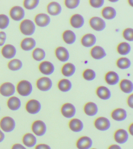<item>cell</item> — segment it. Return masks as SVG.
<instances>
[{
    "instance_id": "816d5d0a",
    "label": "cell",
    "mask_w": 133,
    "mask_h": 149,
    "mask_svg": "<svg viewBox=\"0 0 133 149\" xmlns=\"http://www.w3.org/2000/svg\"><path fill=\"white\" fill-rule=\"evenodd\" d=\"M128 132L132 136L133 135V123H132L129 125V128H128Z\"/></svg>"
},
{
    "instance_id": "4fadbf2b",
    "label": "cell",
    "mask_w": 133,
    "mask_h": 149,
    "mask_svg": "<svg viewBox=\"0 0 133 149\" xmlns=\"http://www.w3.org/2000/svg\"><path fill=\"white\" fill-rule=\"evenodd\" d=\"M90 25L94 30L97 31L103 30L106 27L104 20L100 17H94L89 21Z\"/></svg>"
},
{
    "instance_id": "836d02e7",
    "label": "cell",
    "mask_w": 133,
    "mask_h": 149,
    "mask_svg": "<svg viewBox=\"0 0 133 149\" xmlns=\"http://www.w3.org/2000/svg\"><path fill=\"white\" fill-rule=\"evenodd\" d=\"M103 16L107 19H114L116 15V12L114 8L111 7H106L101 12Z\"/></svg>"
},
{
    "instance_id": "9a60e30c",
    "label": "cell",
    "mask_w": 133,
    "mask_h": 149,
    "mask_svg": "<svg viewBox=\"0 0 133 149\" xmlns=\"http://www.w3.org/2000/svg\"><path fill=\"white\" fill-rule=\"evenodd\" d=\"M39 69L42 74L49 75L54 72L55 67L52 63L49 61H45L41 63L39 65Z\"/></svg>"
},
{
    "instance_id": "f1b7e54d",
    "label": "cell",
    "mask_w": 133,
    "mask_h": 149,
    "mask_svg": "<svg viewBox=\"0 0 133 149\" xmlns=\"http://www.w3.org/2000/svg\"><path fill=\"white\" fill-rule=\"evenodd\" d=\"M20 45L22 49L24 51H30L36 46V42L33 38H26L22 41Z\"/></svg>"
},
{
    "instance_id": "d590c367",
    "label": "cell",
    "mask_w": 133,
    "mask_h": 149,
    "mask_svg": "<svg viewBox=\"0 0 133 149\" xmlns=\"http://www.w3.org/2000/svg\"><path fill=\"white\" fill-rule=\"evenodd\" d=\"M23 66V63L18 59H13L8 64V67L9 69L13 71L19 70L22 68Z\"/></svg>"
},
{
    "instance_id": "11a10c76",
    "label": "cell",
    "mask_w": 133,
    "mask_h": 149,
    "mask_svg": "<svg viewBox=\"0 0 133 149\" xmlns=\"http://www.w3.org/2000/svg\"><path fill=\"white\" fill-rule=\"evenodd\" d=\"M91 149H96V148H92Z\"/></svg>"
},
{
    "instance_id": "d6a6232c",
    "label": "cell",
    "mask_w": 133,
    "mask_h": 149,
    "mask_svg": "<svg viewBox=\"0 0 133 149\" xmlns=\"http://www.w3.org/2000/svg\"><path fill=\"white\" fill-rule=\"evenodd\" d=\"M63 38L66 44H72L75 41L76 36L75 33L72 30H67L65 31L63 33Z\"/></svg>"
},
{
    "instance_id": "c3c4849f",
    "label": "cell",
    "mask_w": 133,
    "mask_h": 149,
    "mask_svg": "<svg viewBox=\"0 0 133 149\" xmlns=\"http://www.w3.org/2000/svg\"><path fill=\"white\" fill-rule=\"evenodd\" d=\"M5 135L4 132L0 129V143H2L5 139Z\"/></svg>"
},
{
    "instance_id": "ab89813d",
    "label": "cell",
    "mask_w": 133,
    "mask_h": 149,
    "mask_svg": "<svg viewBox=\"0 0 133 149\" xmlns=\"http://www.w3.org/2000/svg\"><path fill=\"white\" fill-rule=\"evenodd\" d=\"M39 3V1L25 0L24 2V8L28 10H32L37 8Z\"/></svg>"
},
{
    "instance_id": "8d00e7d4",
    "label": "cell",
    "mask_w": 133,
    "mask_h": 149,
    "mask_svg": "<svg viewBox=\"0 0 133 149\" xmlns=\"http://www.w3.org/2000/svg\"><path fill=\"white\" fill-rule=\"evenodd\" d=\"M32 55L34 59L37 61H40L45 58L46 54L43 49L37 48L34 50Z\"/></svg>"
},
{
    "instance_id": "7c38bea8",
    "label": "cell",
    "mask_w": 133,
    "mask_h": 149,
    "mask_svg": "<svg viewBox=\"0 0 133 149\" xmlns=\"http://www.w3.org/2000/svg\"><path fill=\"white\" fill-rule=\"evenodd\" d=\"M93 144V141L90 137L83 136L78 139L76 145L78 149H90Z\"/></svg>"
},
{
    "instance_id": "30bf717a",
    "label": "cell",
    "mask_w": 133,
    "mask_h": 149,
    "mask_svg": "<svg viewBox=\"0 0 133 149\" xmlns=\"http://www.w3.org/2000/svg\"><path fill=\"white\" fill-rule=\"evenodd\" d=\"M114 139L118 144H122L127 142L129 138L128 132L125 129H120L115 131L114 134Z\"/></svg>"
},
{
    "instance_id": "e575fe53",
    "label": "cell",
    "mask_w": 133,
    "mask_h": 149,
    "mask_svg": "<svg viewBox=\"0 0 133 149\" xmlns=\"http://www.w3.org/2000/svg\"><path fill=\"white\" fill-rule=\"evenodd\" d=\"M131 47L128 43L123 42L119 44L117 47L118 52L122 55H126L130 52Z\"/></svg>"
},
{
    "instance_id": "7dc6e473",
    "label": "cell",
    "mask_w": 133,
    "mask_h": 149,
    "mask_svg": "<svg viewBox=\"0 0 133 149\" xmlns=\"http://www.w3.org/2000/svg\"><path fill=\"white\" fill-rule=\"evenodd\" d=\"M11 149H27L25 146L19 143H16L13 144Z\"/></svg>"
},
{
    "instance_id": "f6af8a7d",
    "label": "cell",
    "mask_w": 133,
    "mask_h": 149,
    "mask_svg": "<svg viewBox=\"0 0 133 149\" xmlns=\"http://www.w3.org/2000/svg\"><path fill=\"white\" fill-rule=\"evenodd\" d=\"M35 149H51V148L50 146L47 144L41 143L36 145Z\"/></svg>"
},
{
    "instance_id": "44dd1931",
    "label": "cell",
    "mask_w": 133,
    "mask_h": 149,
    "mask_svg": "<svg viewBox=\"0 0 133 149\" xmlns=\"http://www.w3.org/2000/svg\"><path fill=\"white\" fill-rule=\"evenodd\" d=\"M69 127L70 129L73 132H79L82 131L84 129V123L79 119L73 118L70 121Z\"/></svg>"
},
{
    "instance_id": "f907efd6",
    "label": "cell",
    "mask_w": 133,
    "mask_h": 149,
    "mask_svg": "<svg viewBox=\"0 0 133 149\" xmlns=\"http://www.w3.org/2000/svg\"><path fill=\"white\" fill-rule=\"evenodd\" d=\"M6 34L5 32H4V31H1V32H0V39L6 40Z\"/></svg>"
},
{
    "instance_id": "ffe728a7",
    "label": "cell",
    "mask_w": 133,
    "mask_h": 149,
    "mask_svg": "<svg viewBox=\"0 0 133 149\" xmlns=\"http://www.w3.org/2000/svg\"><path fill=\"white\" fill-rule=\"evenodd\" d=\"M96 94L101 100H107L111 97V93L109 88L106 86H99L97 88Z\"/></svg>"
},
{
    "instance_id": "60d3db41",
    "label": "cell",
    "mask_w": 133,
    "mask_h": 149,
    "mask_svg": "<svg viewBox=\"0 0 133 149\" xmlns=\"http://www.w3.org/2000/svg\"><path fill=\"white\" fill-rule=\"evenodd\" d=\"M10 24V19L7 16L5 15H0V29H6Z\"/></svg>"
},
{
    "instance_id": "d6986e66",
    "label": "cell",
    "mask_w": 133,
    "mask_h": 149,
    "mask_svg": "<svg viewBox=\"0 0 133 149\" xmlns=\"http://www.w3.org/2000/svg\"><path fill=\"white\" fill-rule=\"evenodd\" d=\"M85 113L87 116H95L99 111V108L97 105L93 102H87L84 107Z\"/></svg>"
},
{
    "instance_id": "8fae6325",
    "label": "cell",
    "mask_w": 133,
    "mask_h": 149,
    "mask_svg": "<svg viewBox=\"0 0 133 149\" xmlns=\"http://www.w3.org/2000/svg\"><path fill=\"white\" fill-rule=\"evenodd\" d=\"M10 17L14 20L21 21L25 16V10L22 7L16 6L11 8L10 10Z\"/></svg>"
},
{
    "instance_id": "f35d334b",
    "label": "cell",
    "mask_w": 133,
    "mask_h": 149,
    "mask_svg": "<svg viewBox=\"0 0 133 149\" xmlns=\"http://www.w3.org/2000/svg\"><path fill=\"white\" fill-rule=\"evenodd\" d=\"M96 74L93 70L87 69L85 70L83 73V77L87 81H92L95 79Z\"/></svg>"
},
{
    "instance_id": "d4e9b609",
    "label": "cell",
    "mask_w": 133,
    "mask_h": 149,
    "mask_svg": "<svg viewBox=\"0 0 133 149\" xmlns=\"http://www.w3.org/2000/svg\"><path fill=\"white\" fill-rule=\"evenodd\" d=\"M105 79L107 84L110 86L116 85L120 80L118 74L113 71L108 72L106 74Z\"/></svg>"
},
{
    "instance_id": "2e32d148",
    "label": "cell",
    "mask_w": 133,
    "mask_h": 149,
    "mask_svg": "<svg viewBox=\"0 0 133 149\" xmlns=\"http://www.w3.org/2000/svg\"><path fill=\"white\" fill-rule=\"evenodd\" d=\"M22 141L25 146L28 148H32L35 146L37 139L35 135L31 133H27L23 136Z\"/></svg>"
},
{
    "instance_id": "ac0fdd59",
    "label": "cell",
    "mask_w": 133,
    "mask_h": 149,
    "mask_svg": "<svg viewBox=\"0 0 133 149\" xmlns=\"http://www.w3.org/2000/svg\"><path fill=\"white\" fill-rule=\"evenodd\" d=\"M36 24L38 26L44 27L48 25L51 22V18L46 14L41 13L36 16L34 19Z\"/></svg>"
},
{
    "instance_id": "484cf974",
    "label": "cell",
    "mask_w": 133,
    "mask_h": 149,
    "mask_svg": "<svg viewBox=\"0 0 133 149\" xmlns=\"http://www.w3.org/2000/svg\"><path fill=\"white\" fill-rule=\"evenodd\" d=\"M70 22L72 26L76 29H79L83 26L84 20L82 15L79 14H75L71 17Z\"/></svg>"
},
{
    "instance_id": "f546056e",
    "label": "cell",
    "mask_w": 133,
    "mask_h": 149,
    "mask_svg": "<svg viewBox=\"0 0 133 149\" xmlns=\"http://www.w3.org/2000/svg\"><path fill=\"white\" fill-rule=\"evenodd\" d=\"M120 87L121 91L126 94H130L133 91V83L128 79L121 80L120 84Z\"/></svg>"
},
{
    "instance_id": "ba28073f",
    "label": "cell",
    "mask_w": 133,
    "mask_h": 149,
    "mask_svg": "<svg viewBox=\"0 0 133 149\" xmlns=\"http://www.w3.org/2000/svg\"><path fill=\"white\" fill-rule=\"evenodd\" d=\"M94 126L97 130L101 131H106L108 130L111 126L110 121L105 117L97 118L94 122Z\"/></svg>"
},
{
    "instance_id": "6da1fadb",
    "label": "cell",
    "mask_w": 133,
    "mask_h": 149,
    "mask_svg": "<svg viewBox=\"0 0 133 149\" xmlns=\"http://www.w3.org/2000/svg\"><path fill=\"white\" fill-rule=\"evenodd\" d=\"M16 89L20 95L25 97L31 95L33 91V87L30 81L23 80L18 83Z\"/></svg>"
},
{
    "instance_id": "83f0119b",
    "label": "cell",
    "mask_w": 133,
    "mask_h": 149,
    "mask_svg": "<svg viewBox=\"0 0 133 149\" xmlns=\"http://www.w3.org/2000/svg\"><path fill=\"white\" fill-rule=\"evenodd\" d=\"M91 54L94 59H100L106 57V53L104 49L101 47L96 46L91 51Z\"/></svg>"
},
{
    "instance_id": "9c48e42d",
    "label": "cell",
    "mask_w": 133,
    "mask_h": 149,
    "mask_svg": "<svg viewBox=\"0 0 133 149\" xmlns=\"http://www.w3.org/2000/svg\"><path fill=\"white\" fill-rule=\"evenodd\" d=\"M52 81L49 78L42 77L37 81V87L39 90L43 92L48 91L52 87Z\"/></svg>"
},
{
    "instance_id": "ee69618b",
    "label": "cell",
    "mask_w": 133,
    "mask_h": 149,
    "mask_svg": "<svg viewBox=\"0 0 133 149\" xmlns=\"http://www.w3.org/2000/svg\"><path fill=\"white\" fill-rule=\"evenodd\" d=\"M104 1L103 0H90V4L92 7L95 8H99L103 5Z\"/></svg>"
},
{
    "instance_id": "4316f807",
    "label": "cell",
    "mask_w": 133,
    "mask_h": 149,
    "mask_svg": "<svg viewBox=\"0 0 133 149\" xmlns=\"http://www.w3.org/2000/svg\"><path fill=\"white\" fill-rule=\"evenodd\" d=\"M48 13L52 16H56L61 13V6L58 2H52L49 3L47 7Z\"/></svg>"
},
{
    "instance_id": "b9f144b4",
    "label": "cell",
    "mask_w": 133,
    "mask_h": 149,
    "mask_svg": "<svg viewBox=\"0 0 133 149\" xmlns=\"http://www.w3.org/2000/svg\"><path fill=\"white\" fill-rule=\"evenodd\" d=\"M80 2L79 0H66L65 1V3L68 8L73 9L78 6Z\"/></svg>"
},
{
    "instance_id": "4dcf8cb0",
    "label": "cell",
    "mask_w": 133,
    "mask_h": 149,
    "mask_svg": "<svg viewBox=\"0 0 133 149\" xmlns=\"http://www.w3.org/2000/svg\"><path fill=\"white\" fill-rule=\"evenodd\" d=\"M76 68L75 65L71 63H66L62 68L61 72L63 75L66 77L72 76L75 73Z\"/></svg>"
},
{
    "instance_id": "7bdbcfd3",
    "label": "cell",
    "mask_w": 133,
    "mask_h": 149,
    "mask_svg": "<svg viewBox=\"0 0 133 149\" xmlns=\"http://www.w3.org/2000/svg\"><path fill=\"white\" fill-rule=\"evenodd\" d=\"M124 38L129 41L133 40V30L131 28L125 29L123 32Z\"/></svg>"
},
{
    "instance_id": "bcb514c9",
    "label": "cell",
    "mask_w": 133,
    "mask_h": 149,
    "mask_svg": "<svg viewBox=\"0 0 133 149\" xmlns=\"http://www.w3.org/2000/svg\"><path fill=\"white\" fill-rule=\"evenodd\" d=\"M127 103L128 107L132 109L133 108V95L131 94L128 97L127 100Z\"/></svg>"
},
{
    "instance_id": "7402d4cb",
    "label": "cell",
    "mask_w": 133,
    "mask_h": 149,
    "mask_svg": "<svg viewBox=\"0 0 133 149\" xmlns=\"http://www.w3.org/2000/svg\"><path fill=\"white\" fill-rule=\"evenodd\" d=\"M2 54L4 58L8 59H11L14 58L17 53V50L13 45L7 44L2 49Z\"/></svg>"
},
{
    "instance_id": "3957f363",
    "label": "cell",
    "mask_w": 133,
    "mask_h": 149,
    "mask_svg": "<svg viewBox=\"0 0 133 149\" xmlns=\"http://www.w3.org/2000/svg\"><path fill=\"white\" fill-rule=\"evenodd\" d=\"M31 130L34 134L38 137H42L46 133L47 126L46 123L41 120H37L32 123Z\"/></svg>"
},
{
    "instance_id": "1f68e13d",
    "label": "cell",
    "mask_w": 133,
    "mask_h": 149,
    "mask_svg": "<svg viewBox=\"0 0 133 149\" xmlns=\"http://www.w3.org/2000/svg\"><path fill=\"white\" fill-rule=\"evenodd\" d=\"M58 86L59 90L65 93L71 90L72 88V84L68 79H63L59 81Z\"/></svg>"
},
{
    "instance_id": "5b68a950",
    "label": "cell",
    "mask_w": 133,
    "mask_h": 149,
    "mask_svg": "<svg viewBox=\"0 0 133 149\" xmlns=\"http://www.w3.org/2000/svg\"><path fill=\"white\" fill-rule=\"evenodd\" d=\"M27 112L31 115H37L42 109V104L36 99H31L26 102L25 106Z\"/></svg>"
},
{
    "instance_id": "db71d44e",
    "label": "cell",
    "mask_w": 133,
    "mask_h": 149,
    "mask_svg": "<svg viewBox=\"0 0 133 149\" xmlns=\"http://www.w3.org/2000/svg\"><path fill=\"white\" fill-rule=\"evenodd\" d=\"M1 107H0V112H1Z\"/></svg>"
},
{
    "instance_id": "5bb4252c",
    "label": "cell",
    "mask_w": 133,
    "mask_h": 149,
    "mask_svg": "<svg viewBox=\"0 0 133 149\" xmlns=\"http://www.w3.org/2000/svg\"><path fill=\"white\" fill-rule=\"evenodd\" d=\"M111 116L114 120L118 122H122L127 118V112L123 108H116L112 112Z\"/></svg>"
},
{
    "instance_id": "8992f818",
    "label": "cell",
    "mask_w": 133,
    "mask_h": 149,
    "mask_svg": "<svg viewBox=\"0 0 133 149\" xmlns=\"http://www.w3.org/2000/svg\"><path fill=\"white\" fill-rule=\"evenodd\" d=\"M16 92V87L12 83H4L0 86V94L4 97L13 96Z\"/></svg>"
},
{
    "instance_id": "cb8c5ba5",
    "label": "cell",
    "mask_w": 133,
    "mask_h": 149,
    "mask_svg": "<svg viewBox=\"0 0 133 149\" xmlns=\"http://www.w3.org/2000/svg\"><path fill=\"white\" fill-rule=\"evenodd\" d=\"M96 37L91 33L84 35L81 39L82 44L86 47H89L93 46L96 42Z\"/></svg>"
},
{
    "instance_id": "7a4b0ae2",
    "label": "cell",
    "mask_w": 133,
    "mask_h": 149,
    "mask_svg": "<svg viewBox=\"0 0 133 149\" xmlns=\"http://www.w3.org/2000/svg\"><path fill=\"white\" fill-rule=\"evenodd\" d=\"M16 126L15 121L11 116H4L0 120V128L4 132H12L15 129Z\"/></svg>"
},
{
    "instance_id": "74e56055",
    "label": "cell",
    "mask_w": 133,
    "mask_h": 149,
    "mask_svg": "<svg viewBox=\"0 0 133 149\" xmlns=\"http://www.w3.org/2000/svg\"><path fill=\"white\" fill-rule=\"evenodd\" d=\"M116 65L118 67L121 69H127L130 67L131 62L128 58H121L118 59Z\"/></svg>"
},
{
    "instance_id": "277c9868",
    "label": "cell",
    "mask_w": 133,
    "mask_h": 149,
    "mask_svg": "<svg viewBox=\"0 0 133 149\" xmlns=\"http://www.w3.org/2000/svg\"><path fill=\"white\" fill-rule=\"evenodd\" d=\"M20 29L21 32L27 36L33 35L35 31L36 26L34 23L31 20H24L20 23Z\"/></svg>"
},
{
    "instance_id": "f5cc1de1",
    "label": "cell",
    "mask_w": 133,
    "mask_h": 149,
    "mask_svg": "<svg viewBox=\"0 0 133 149\" xmlns=\"http://www.w3.org/2000/svg\"><path fill=\"white\" fill-rule=\"evenodd\" d=\"M6 40H3V39H0V46H3L5 44Z\"/></svg>"
},
{
    "instance_id": "52a82bcc",
    "label": "cell",
    "mask_w": 133,
    "mask_h": 149,
    "mask_svg": "<svg viewBox=\"0 0 133 149\" xmlns=\"http://www.w3.org/2000/svg\"><path fill=\"white\" fill-rule=\"evenodd\" d=\"M63 116L67 118H72L76 113V109L73 104L69 102L65 103L61 109Z\"/></svg>"
},
{
    "instance_id": "603a6c76",
    "label": "cell",
    "mask_w": 133,
    "mask_h": 149,
    "mask_svg": "<svg viewBox=\"0 0 133 149\" xmlns=\"http://www.w3.org/2000/svg\"><path fill=\"white\" fill-rule=\"evenodd\" d=\"M56 55L61 61L65 62L68 60L70 57L69 53L68 50L63 47H59L56 49Z\"/></svg>"
},
{
    "instance_id": "681fc988",
    "label": "cell",
    "mask_w": 133,
    "mask_h": 149,
    "mask_svg": "<svg viewBox=\"0 0 133 149\" xmlns=\"http://www.w3.org/2000/svg\"><path fill=\"white\" fill-rule=\"evenodd\" d=\"M108 149H122L121 147L117 144H112V145L110 146Z\"/></svg>"
},
{
    "instance_id": "e0dca14e",
    "label": "cell",
    "mask_w": 133,
    "mask_h": 149,
    "mask_svg": "<svg viewBox=\"0 0 133 149\" xmlns=\"http://www.w3.org/2000/svg\"><path fill=\"white\" fill-rule=\"evenodd\" d=\"M9 109L13 111H16L20 109L22 105L20 99L17 97L13 96L9 97L7 102Z\"/></svg>"
}]
</instances>
